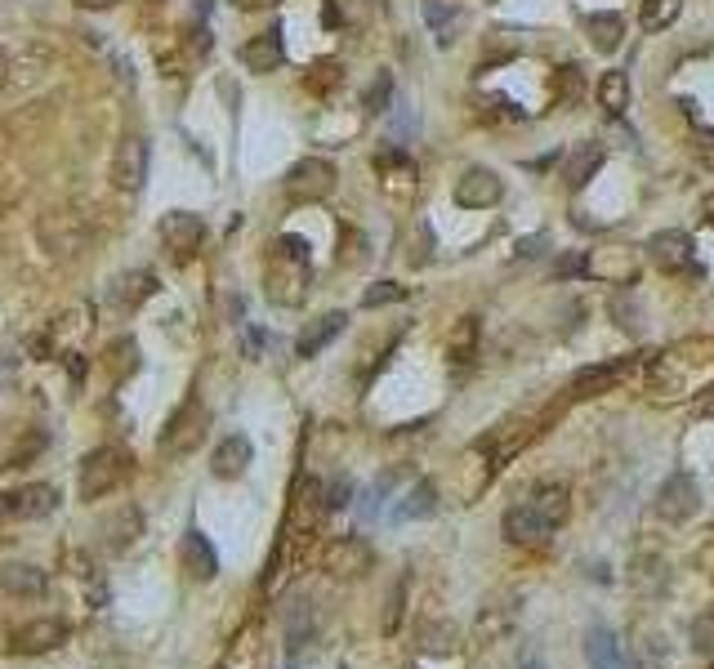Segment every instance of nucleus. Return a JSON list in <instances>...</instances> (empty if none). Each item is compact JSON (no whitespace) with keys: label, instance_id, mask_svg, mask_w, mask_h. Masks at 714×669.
<instances>
[{"label":"nucleus","instance_id":"f257e3e1","mask_svg":"<svg viewBox=\"0 0 714 669\" xmlns=\"http://www.w3.org/2000/svg\"><path fill=\"white\" fill-rule=\"evenodd\" d=\"M572 509V491L563 482H536L518 505L505 509V536L514 545H545Z\"/></svg>","mask_w":714,"mask_h":669},{"label":"nucleus","instance_id":"f03ea898","mask_svg":"<svg viewBox=\"0 0 714 669\" xmlns=\"http://www.w3.org/2000/svg\"><path fill=\"white\" fill-rule=\"evenodd\" d=\"M308 281H313L308 241L304 237H277L272 254H268V272H264V294L277 308H295V303H304Z\"/></svg>","mask_w":714,"mask_h":669},{"label":"nucleus","instance_id":"7ed1b4c3","mask_svg":"<svg viewBox=\"0 0 714 669\" xmlns=\"http://www.w3.org/2000/svg\"><path fill=\"white\" fill-rule=\"evenodd\" d=\"M126 478H130V451L126 447H95L77 469V496L81 500H103Z\"/></svg>","mask_w":714,"mask_h":669},{"label":"nucleus","instance_id":"20e7f679","mask_svg":"<svg viewBox=\"0 0 714 669\" xmlns=\"http://www.w3.org/2000/svg\"><path fill=\"white\" fill-rule=\"evenodd\" d=\"M206 429H210V411L201 407V398H188V402H179L175 416L166 420L157 447H161V456L184 460V456H192V451L206 442Z\"/></svg>","mask_w":714,"mask_h":669},{"label":"nucleus","instance_id":"39448f33","mask_svg":"<svg viewBox=\"0 0 714 669\" xmlns=\"http://www.w3.org/2000/svg\"><path fill=\"white\" fill-rule=\"evenodd\" d=\"M281 188H286V197H290L295 206L321 201V197H330V192H335V166H330V161H321V157H304V161H295V166L286 170Z\"/></svg>","mask_w":714,"mask_h":669},{"label":"nucleus","instance_id":"423d86ee","mask_svg":"<svg viewBox=\"0 0 714 669\" xmlns=\"http://www.w3.org/2000/svg\"><path fill=\"white\" fill-rule=\"evenodd\" d=\"M376 567V549L363 536H339L321 549V571H330L335 580H357Z\"/></svg>","mask_w":714,"mask_h":669},{"label":"nucleus","instance_id":"0eeeda50","mask_svg":"<svg viewBox=\"0 0 714 669\" xmlns=\"http://www.w3.org/2000/svg\"><path fill=\"white\" fill-rule=\"evenodd\" d=\"M63 642H68V625H63L59 616H41V620L19 625V629L10 633V642H6V651H10V656H50V651H59Z\"/></svg>","mask_w":714,"mask_h":669},{"label":"nucleus","instance_id":"6e6552de","mask_svg":"<svg viewBox=\"0 0 714 669\" xmlns=\"http://www.w3.org/2000/svg\"><path fill=\"white\" fill-rule=\"evenodd\" d=\"M157 237H161V246L170 250V259L184 263V259L197 254V246H201V237H206V223H201V214H192V210H170V214H161Z\"/></svg>","mask_w":714,"mask_h":669},{"label":"nucleus","instance_id":"1a4fd4ad","mask_svg":"<svg viewBox=\"0 0 714 669\" xmlns=\"http://www.w3.org/2000/svg\"><path fill=\"white\" fill-rule=\"evenodd\" d=\"M696 509H701V487H696V478L692 473H670L665 482H661V491H656V513L665 518V522H687V518H696Z\"/></svg>","mask_w":714,"mask_h":669},{"label":"nucleus","instance_id":"9d476101","mask_svg":"<svg viewBox=\"0 0 714 669\" xmlns=\"http://www.w3.org/2000/svg\"><path fill=\"white\" fill-rule=\"evenodd\" d=\"M54 509H59V491L50 482H28V487H14V491L0 496V513L14 518V522H37Z\"/></svg>","mask_w":714,"mask_h":669},{"label":"nucleus","instance_id":"9b49d317","mask_svg":"<svg viewBox=\"0 0 714 669\" xmlns=\"http://www.w3.org/2000/svg\"><path fill=\"white\" fill-rule=\"evenodd\" d=\"M500 197H505V179L492 166H469L456 179V206H465V210H492V206H500Z\"/></svg>","mask_w":714,"mask_h":669},{"label":"nucleus","instance_id":"f8f14e48","mask_svg":"<svg viewBox=\"0 0 714 669\" xmlns=\"http://www.w3.org/2000/svg\"><path fill=\"white\" fill-rule=\"evenodd\" d=\"M148 166H152L148 143H143L139 134H130V139H121V143H117V157H112V183H117L121 192H139V188H143V179H148Z\"/></svg>","mask_w":714,"mask_h":669},{"label":"nucleus","instance_id":"ddd939ff","mask_svg":"<svg viewBox=\"0 0 714 669\" xmlns=\"http://www.w3.org/2000/svg\"><path fill=\"white\" fill-rule=\"evenodd\" d=\"M647 259H652L661 272H692V268H696L692 237L678 232V228H665V232L647 237Z\"/></svg>","mask_w":714,"mask_h":669},{"label":"nucleus","instance_id":"4468645a","mask_svg":"<svg viewBox=\"0 0 714 669\" xmlns=\"http://www.w3.org/2000/svg\"><path fill=\"white\" fill-rule=\"evenodd\" d=\"M237 59H241V68L246 72H277L281 63H286V46H281V28H268L264 37H255V41H246L241 50H237Z\"/></svg>","mask_w":714,"mask_h":669},{"label":"nucleus","instance_id":"2eb2a0df","mask_svg":"<svg viewBox=\"0 0 714 669\" xmlns=\"http://www.w3.org/2000/svg\"><path fill=\"white\" fill-rule=\"evenodd\" d=\"M250 460H255V447H250V438H241V433H228L215 451H210V473L215 478H224V482H232V478H241L246 469H250Z\"/></svg>","mask_w":714,"mask_h":669},{"label":"nucleus","instance_id":"dca6fc26","mask_svg":"<svg viewBox=\"0 0 714 669\" xmlns=\"http://www.w3.org/2000/svg\"><path fill=\"white\" fill-rule=\"evenodd\" d=\"M638 362H643V358H616V362H603V367H585V371H576V380H572V398L607 393V389H612L621 376H629Z\"/></svg>","mask_w":714,"mask_h":669},{"label":"nucleus","instance_id":"f3484780","mask_svg":"<svg viewBox=\"0 0 714 669\" xmlns=\"http://www.w3.org/2000/svg\"><path fill=\"white\" fill-rule=\"evenodd\" d=\"M344 326H348V312H321L317 321H308V326L299 330V340H295V358H304V362H308V358H317V353L335 340V334H339Z\"/></svg>","mask_w":714,"mask_h":669},{"label":"nucleus","instance_id":"a211bd4d","mask_svg":"<svg viewBox=\"0 0 714 669\" xmlns=\"http://www.w3.org/2000/svg\"><path fill=\"white\" fill-rule=\"evenodd\" d=\"M148 294H157V272H148V268H130V272H121V277L112 281V290H108V299H112L121 312H135Z\"/></svg>","mask_w":714,"mask_h":669},{"label":"nucleus","instance_id":"6ab92c4d","mask_svg":"<svg viewBox=\"0 0 714 669\" xmlns=\"http://www.w3.org/2000/svg\"><path fill=\"white\" fill-rule=\"evenodd\" d=\"M184 567L192 571V580H215V571H219V553L206 540V531H197V527L184 531Z\"/></svg>","mask_w":714,"mask_h":669},{"label":"nucleus","instance_id":"aec40b11","mask_svg":"<svg viewBox=\"0 0 714 669\" xmlns=\"http://www.w3.org/2000/svg\"><path fill=\"white\" fill-rule=\"evenodd\" d=\"M598 166H603V143H576V148L567 152V161H563L567 188H572V192L585 188V183L598 174Z\"/></svg>","mask_w":714,"mask_h":669},{"label":"nucleus","instance_id":"412c9836","mask_svg":"<svg viewBox=\"0 0 714 669\" xmlns=\"http://www.w3.org/2000/svg\"><path fill=\"white\" fill-rule=\"evenodd\" d=\"M585 656H589V669H625L621 638H616L607 625H594V629H589V638H585Z\"/></svg>","mask_w":714,"mask_h":669},{"label":"nucleus","instance_id":"4be33fe9","mask_svg":"<svg viewBox=\"0 0 714 669\" xmlns=\"http://www.w3.org/2000/svg\"><path fill=\"white\" fill-rule=\"evenodd\" d=\"M46 585H50V576L41 567H28V562H14V567L0 571V589H10L14 598H41Z\"/></svg>","mask_w":714,"mask_h":669},{"label":"nucleus","instance_id":"5701e85b","mask_svg":"<svg viewBox=\"0 0 714 669\" xmlns=\"http://www.w3.org/2000/svg\"><path fill=\"white\" fill-rule=\"evenodd\" d=\"M99 531H103V545H108L112 553H126V549L135 545V536L143 531V518H139V513H135V509L126 505V509H121L117 518H108V522H103Z\"/></svg>","mask_w":714,"mask_h":669},{"label":"nucleus","instance_id":"b1692460","mask_svg":"<svg viewBox=\"0 0 714 669\" xmlns=\"http://www.w3.org/2000/svg\"><path fill=\"white\" fill-rule=\"evenodd\" d=\"M585 32H589V46L598 54H616L621 50V37H625V23L621 14H589L585 19Z\"/></svg>","mask_w":714,"mask_h":669},{"label":"nucleus","instance_id":"393cba45","mask_svg":"<svg viewBox=\"0 0 714 669\" xmlns=\"http://www.w3.org/2000/svg\"><path fill=\"white\" fill-rule=\"evenodd\" d=\"M447 353H452V362H456L460 371L474 367V358H478V317H460V321H456L452 340H447Z\"/></svg>","mask_w":714,"mask_h":669},{"label":"nucleus","instance_id":"a878e982","mask_svg":"<svg viewBox=\"0 0 714 669\" xmlns=\"http://www.w3.org/2000/svg\"><path fill=\"white\" fill-rule=\"evenodd\" d=\"M376 170H380V179H385L389 188H411V183H416V161H411L403 148H385V152L376 157Z\"/></svg>","mask_w":714,"mask_h":669},{"label":"nucleus","instance_id":"bb28decb","mask_svg":"<svg viewBox=\"0 0 714 669\" xmlns=\"http://www.w3.org/2000/svg\"><path fill=\"white\" fill-rule=\"evenodd\" d=\"M434 509H438V491H434L429 478H420V482L403 496V505L394 509V518H398V522H411V518H429Z\"/></svg>","mask_w":714,"mask_h":669},{"label":"nucleus","instance_id":"cd10ccee","mask_svg":"<svg viewBox=\"0 0 714 669\" xmlns=\"http://www.w3.org/2000/svg\"><path fill=\"white\" fill-rule=\"evenodd\" d=\"M425 23L434 28V37H438V46H452L456 41V28L465 23V14L460 10H452V6H443V0H425Z\"/></svg>","mask_w":714,"mask_h":669},{"label":"nucleus","instance_id":"c85d7f7f","mask_svg":"<svg viewBox=\"0 0 714 669\" xmlns=\"http://www.w3.org/2000/svg\"><path fill=\"white\" fill-rule=\"evenodd\" d=\"M598 103H603L612 117H621V112L629 108V77H625V72H603V81H598Z\"/></svg>","mask_w":714,"mask_h":669},{"label":"nucleus","instance_id":"c756f323","mask_svg":"<svg viewBox=\"0 0 714 669\" xmlns=\"http://www.w3.org/2000/svg\"><path fill=\"white\" fill-rule=\"evenodd\" d=\"M554 94H558L563 108H576V103L585 99V72H581L576 63H563V68L554 72Z\"/></svg>","mask_w":714,"mask_h":669},{"label":"nucleus","instance_id":"7c9ffc66","mask_svg":"<svg viewBox=\"0 0 714 669\" xmlns=\"http://www.w3.org/2000/svg\"><path fill=\"white\" fill-rule=\"evenodd\" d=\"M678 19V0H643V28L647 32H661Z\"/></svg>","mask_w":714,"mask_h":669},{"label":"nucleus","instance_id":"2f4dec72","mask_svg":"<svg viewBox=\"0 0 714 669\" xmlns=\"http://www.w3.org/2000/svg\"><path fill=\"white\" fill-rule=\"evenodd\" d=\"M389 103H394V77H389V72H380V77L371 81V90H367L363 108H367L371 117H380V112H389Z\"/></svg>","mask_w":714,"mask_h":669},{"label":"nucleus","instance_id":"473e14b6","mask_svg":"<svg viewBox=\"0 0 714 669\" xmlns=\"http://www.w3.org/2000/svg\"><path fill=\"white\" fill-rule=\"evenodd\" d=\"M407 299V286L398 281H376L363 290V308H385V303H403Z\"/></svg>","mask_w":714,"mask_h":669},{"label":"nucleus","instance_id":"72a5a7b5","mask_svg":"<svg viewBox=\"0 0 714 669\" xmlns=\"http://www.w3.org/2000/svg\"><path fill=\"white\" fill-rule=\"evenodd\" d=\"M420 638H425L420 647L434 651V656H452V651H456V629H452V625H425Z\"/></svg>","mask_w":714,"mask_h":669},{"label":"nucleus","instance_id":"f704fd0d","mask_svg":"<svg viewBox=\"0 0 714 669\" xmlns=\"http://www.w3.org/2000/svg\"><path fill=\"white\" fill-rule=\"evenodd\" d=\"M41 447H46V433H32L28 442H19V447L10 451V469H28V465H32V456H37Z\"/></svg>","mask_w":714,"mask_h":669},{"label":"nucleus","instance_id":"c9c22d12","mask_svg":"<svg viewBox=\"0 0 714 669\" xmlns=\"http://www.w3.org/2000/svg\"><path fill=\"white\" fill-rule=\"evenodd\" d=\"M313 72H317V77H308V90H317V94H326L330 86H339V63H317Z\"/></svg>","mask_w":714,"mask_h":669},{"label":"nucleus","instance_id":"e433bc0d","mask_svg":"<svg viewBox=\"0 0 714 669\" xmlns=\"http://www.w3.org/2000/svg\"><path fill=\"white\" fill-rule=\"evenodd\" d=\"M585 272V250H572L567 259H558V277H581Z\"/></svg>","mask_w":714,"mask_h":669},{"label":"nucleus","instance_id":"4c0bfd02","mask_svg":"<svg viewBox=\"0 0 714 669\" xmlns=\"http://www.w3.org/2000/svg\"><path fill=\"white\" fill-rule=\"evenodd\" d=\"M348 496H353V487H348V482H330V487H326V509H344V505H348Z\"/></svg>","mask_w":714,"mask_h":669},{"label":"nucleus","instance_id":"58836bf2","mask_svg":"<svg viewBox=\"0 0 714 669\" xmlns=\"http://www.w3.org/2000/svg\"><path fill=\"white\" fill-rule=\"evenodd\" d=\"M696 157L714 170V130H701V134H696Z\"/></svg>","mask_w":714,"mask_h":669},{"label":"nucleus","instance_id":"ea45409f","mask_svg":"<svg viewBox=\"0 0 714 669\" xmlns=\"http://www.w3.org/2000/svg\"><path fill=\"white\" fill-rule=\"evenodd\" d=\"M277 0H232V10H241V14H255V10H272Z\"/></svg>","mask_w":714,"mask_h":669},{"label":"nucleus","instance_id":"a19ab883","mask_svg":"<svg viewBox=\"0 0 714 669\" xmlns=\"http://www.w3.org/2000/svg\"><path fill=\"white\" fill-rule=\"evenodd\" d=\"M264 345H268V334H264V330H246V353H250V358H255Z\"/></svg>","mask_w":714,"mask_h":669},{"label":"nucleus","instance_id":"79ce46f5","mask_svg":"<svg viewBox=\"0 0 714 669\" xmlns=\"http://www.w3.org/2000/svg\"><path fill=\"white\" fill-rule=\"evenodd\" d=\"M77 6H81V10H112L117 0H77Z\"/></svg>","mask_w":714,"mask_h":669},{"label":"nucleus","instance_id":"37998d69","mask_svg":"<svg viewBox=\"0 0 714 669\" xmlns=\"http://www.w3.org/2000/svg\"><path fill=\"white\" fill-rule=\"evenodd\" d=\"M705 393H710V398H701V416H714V385H710Z\"/></svg>","mask_w":714,"mask_h":669},{"label":"nucleus","instance_id":"c03bdc74","mask_svg":"<svg viewBox=\"0 0 714 669\" xmlns=\"http://www.w3.org/2000/svg\"><path fill=\"white\" fill-rule=\"evenodd\" d=\"M701 214H705V219H710V223H714V192H710V197H705V201H701Z\"/></svg>","mask_w":714,"mask_h":669},{"label":"nucleus","instance_id":"a18cd8bd","mask_svg":"<svg viewBox=\"0 0 714 669\" xmlns=\"http://www.w3.org/2000/svg\"><path fill=\"white\" fill-rule=\"evenodd\" d=\"M407 669H416V665H407Z\"/></svg>","mask_w":714,"mask_h":669}]
</instances>
